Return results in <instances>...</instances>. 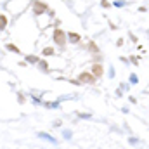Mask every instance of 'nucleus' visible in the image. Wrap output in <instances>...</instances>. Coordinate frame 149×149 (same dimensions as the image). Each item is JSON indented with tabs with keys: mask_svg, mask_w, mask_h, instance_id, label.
Segmentation results:
<instances>
[{
	"mask_svg": "<svg viewBox=\"0 0 149 149\" xmlns=\"http://www.w3.org/2000/svg\"><path fill=\"white\" fill-rule=\"evenodd\" d=\"M7 26V17L5 16H0V30H3Z\"/></svg>",
	"mask_w": 149,
	"mask_h": 149,
	"instance_id": "5",
	"label": "nucleus"
},
{
	"mask_svg": "<svg viewBox=\"0 0 149 149\" xmlns=\"http://www.w3.org/2000/svg\"><path fill=\"white\" fill-rule=\"evenodd\" d=\"M26 59H28V61H33V63H37V61H38L37 57H35V56H28Z\"/></svg>",
	"mask_w": 149,
	"mask_h": 149,
	"instance_id": "10",
	"label": "nucleus"
},
{
	"mask_svg": "<svg viewBox=\"0 0 149 149\" xmlns=\"http://www.w3.org/2000/svg\"><path fill=\"white\" fill-rule=\"evenodd\" d=\"M7 49H9V50H12V52H19V49H17L16 45H12V43H9V45H7Z\"/></svg>",
	"mask_w": 149,
	"mask_h": 149,
	"instance_id": "6",
	"label": "nucleus"
},
{
	"mask_svg": "<svg viewBox=\"0 0 149 149\" xmlns=\"http://www.w3.org/2000/svg\"><path fill=\"white\" fill-rule=\"evenodd\" d=\"M54 40H56V43H57V45H61V47H63V45L66 43V33H64V31H61V30H56V31H54Z\"/></svg>",
	"mask_w": 149,
	"mask_h": 149,
	"instance_id": "1",
	"label": "nucleus"
},
{
	"mask_svg": "<svg viewBox=\"0 0 149 149\" xmlns=\"http://www.w3.org/2000/svg\"><path fill=\"white\" fill-rule=\"evenodd\" d=\"M92 74H94L95 78L102 76V66H101V64H94V68H92Z\"/></svg>",
	"mask_w": 149,
	"mask_h": 149,
	"instance_id": "3",
	"label": "nucleus"
},
{
	"mask_svg": "<svg viewBox=\"0 0 149 149\" xmlns=\"http://www.w3.org/2000/svg\"><path fill=\"white\" fill-rule=\"evenodd\" d=\"M66 35H68V38H70V42H73V43L80 42V35H78V33H66Z\"/></svg>",
	"mask_w": 149,
	"mask_h": 149,
	"instance_id": "4",
	"label": "nucleus"
},
{
	"mask_svg": "<svg viewBox=\"0 0 149 149\" xmlns=\"http://www.w3.org/2000/svg\"><path fill=\"white\" fill-rule=\"evenodd\" d=\"M80 81H88V83H94V81H95V76H94L92 73H87V71H85V73L80 74Z\"/></svg>",
	"mask_w": 149,
	"mask_h": 149,
	"instance_id": "2",
	"label": "nucleus"
},
{
	"mask_svg": "<svg viewBox=\"0 0 149 149\" xmlns=\"http://www.w3.org/2000/svg\"><path fill=\"white\" fill-rule=\"evenodd\" d=\"M88 47H90V50H92V52H97V45H95L94 42H90V43H88Z\"/></svg>",
	"mask_w": 149,
	"mask_h": 149,
	"instance_id": "7",
	"label": "nucleus"
},
{
	"mask_svg": "<svg viewBox=\"0 0 149 149\" xmlns=\"http://www.w3.org/2000/svg\"><path fill=\"white\" fill-rule=\"evenodd\" d=\"M37 7H38V9H37V12H38V14H40L42 10H45V5H43V3H37Z\"/></svg>",
	"mask_w": 149,
	"mask_h": 149,
	"instance_id": "8",
	"label": "nucleus"
},
{
	"mask_svg": "<svg viewBox=\"0 0 149 149\" xmlns=\"http://www.w3.org/2000/svg\"><path fill=\"white\" fill-rule=\"evenodd\" d=\"M52 52H54V50H52V49H49V47H47V49H43V54H45V56H50Z\"/></svg>",
	"mask_w": 149,
	"mask_h": 149,
	"instance_id": "9",
	"label": "nucleus"
}]
</instances>
